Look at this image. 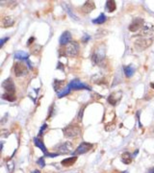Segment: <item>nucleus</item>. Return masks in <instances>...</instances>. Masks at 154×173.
Segmentation results:
<instances>
[{
  "instance_id": "11",
  "label": "nucleus",
  "mask_w": 154,
  "mask_h": 173,
  "mask_svg": "<svg viewBox=\"0 0 154 173\" xmlns=\"http://www.w3.org/2000/svg\"><path fill=\"white\" fill-rule=\"evenodd\" d=\"M95 8V2H93V1H87V2L84 3L83 6H82L81 11L83 12V13L89 14V13H91V12H92Z\"/></svg>"
},
{
  "instance_id": "4",
  "label": "nucleus",
  "mask_w": 154,
  "mask_h": 173,
  "mask_svg": "<svg viewBox=\"0 0 154 173\" xmlns=\"http://www.w3.org/2000/svg\"><path fill=\"white\" fill-rule=\"evenodd\" d=\"M153 32H154L153 25L150 24V23H147V24H144L141 30L139 31L138 36H140L141 37H152Z\"/></svg>"
},
{
  "instance_id": "29",
  "label": "nucleus",
  "mask_w": 154,
  "mask_h": 173,
  "mask_svg": "<svg viewBox=\"0 0 154 173\" xmlns=\"http://www.w3.org/2000/svg\"><path fill=\"white\" fill-rule=\"evenodd\" d=\"M46 128H47V125H46V124H44V125L42 126V129H41V132H40V134H42V133L44 132Z\"/></svg>"
},
{
  "instance_id": "9",
  "label": "nucleus",
  "mask_w": 154,
  "mask_h": 173,
  "mask_svg": "<svg viewBox=\"0 0 154 173\" xmlns=\"http://www.w3.org/2000/svg\"><path fill=\"white\" fill-rule=\"evenodd\" d=\"M57 149H58V151L60 153H62V154H67V153L72 152L73 145H72V143L70 142V141H65V142L57 146Z\"/></svg>"
},
{
  "instance_id": "1",
  "label": "nucleus",
  "mask_w": 154,
  "mask_h": 173,
  "mask_svg": "<svg viewBox=\"0 0 154 173\" xmlns=\"http://www.w3.org/2000/svg\"><path fill=\"white\" fill-rule=\"evenodd\" d=\"M153 42V37H140L135 42V47L140 51H144V49L148 48L152 44Z\"/></svg>"
},
{
  "instance_id": "6",
  "label": "nucleus",
  "mask_w": 154,
  "mask_h": 173,
  "mask_svg": "<svg viewBox=\"0 0 154 173\" xmlns=\"http://www.w3.org/2000/svg\"><path fill=\"white\" fill-rule=\"evenodd\" d=\"M144 25V19H142V18H135L132 22L130 23V25H129V27H128V29H129V31H131V32H137V31L141 30Z\"/></svg>"
},
{
  "instance_id": "20",
  "label": "nucleus",
  "mask_w": 154,
  "mask_h": 173,
  "mask_svg": "<svg viewBox=\"0 0 154 173\" xmlns=\"http://www.w3.org/2000/svg\"><path fill=\"white\" fill-rule=\"evenodd\" d=\"M106 16H105L104 14H100V16L98 17H96L93 20V23H95V24H102V23H104L106 21Z\"/></svg>"
},
{
  "instance_id": "23",
  "label": "nucleus",
  "mask_w": 154,
  "mask_h": 173,
  "mask_svg": "<svg viewBox=\"0 0 154 173\" xmlns=\"http://www.w3.org/2000/svg\"><path fill=\"white\" fill-rule=\"evenodd\" d=\"M108 102H109L111 105H113V106L116 105L117 102H118V100L116 99V94L115 93H112L109 97H108Z\"/></svg>"
},
{
  "instance_id": "30",
  "label": "nucleus",
  "mask_w": 154,
  "mask_h": 173,
  "mask_svg": "<svg viewBox=\"0 0 154 173\" xmlns=\"http://www.w3.org/2000/svg\"><path fill=\"white\" fill-rule=\"evenodd\" d=\"M34 40H35V39H34V37H31V39H30L29 40H28V45H29L30 43H32V42H33Z\"/></svg>"
},
{
  "instance_id": "21",
  "label": "nucleus",
  "mask_w": 154,
  "mask_h": 173,
  "mask_svg": "<svg viewBox=\"0 0 154 173\" xmlns=\"http://www.w3.org/2000/svg\"><path fill=\"white\" fill-rule=\"evenodd\" d=\"M2 98L5 100H8V101H15L16 100V95L15 93H10V92H5V93L2 95Z\"/></svg>"
},
{
  "instance_id": "3",
  "label": "nucleus",
  "mask_w": 154,
  "mask_h": 173,
  "mask_svg": "<svg viewBox=\"0 0 154 173\" xmlns=\"http://www.w3.org/2000/svg\"><path fill=\"white\" fill-rule=\"evenodd\" d=\"M79 52V45L75 42H70L67 43L65 49V53L68 57H75Z\"/></svg>"
},
{
  "instance_id": "12",
  "label": "nucleus",
  "mask_w": 154,
  "mask_h": 173,
  "mask_svg": "<svg viewBox=\"0 0 154 173\" xmlns=\"http://www.w3.org/2000/svg\"><path fill=\"white\" fill-rule=\"evenodd\" d=\"M15 23V18L13 16H5L1 20V26L3 28H8L14 25Z\"/></svg>"
},
{
  "instance_id": "32",
  "label": "nucleus",
  "mask_w": 154,
  "mask_h": 173,
  "mask_svg": "<svg viewBox=\"0 0 154 173\" xmlns=\"http://www.w3.org/2000/svg\"><path fill=\"white\" fill-rule=\"evenodd\" d=\"M148 173H154V168H151L150 170H149V172Z\"/></svg>"
},
{
  "instance_id": "10",
  "label": "nucleus",
  "mask_w": 154,
  "mask_h": 173,
  "mask_svg": "<svg viewBox=\"0 0 154 173\" xmlns=\"http://www.w3.org/2000/svg\"><path fill=\"white\" fill-rule=\"evenodd\" d=\"M2 86L3 89H5L6 92H10V93H15L16 92V86H15V84H14L13 80L11 78H8L3 82L2 84Z\"/></svg>"
},
{
  "instance_id": "17",
  "label": "nucleus",
  "mask_w": 154,
  "mask_h": 173,
  "mask_svg": "<svg viewBox=\"0 0 154 173\" xmlns=\"http://www.w3.org/2000/svg\"><path fill=\"white\" fill-rule=\"evenodd\" d=\"M124 69V73L126 75V77H132L133 74H134V71H135V68L133 67L132 65H126L123 67Z\"/></svg>"
},
{
  "instance_id": "34",
  "label": "nucleus",
  "mask_w": 154,
  "mask_h": 173,
  "mask_svg": "<svg viewBox=\"0 0 154 173\" xmlns=\"http://www.w3.org/2000/svg\"><path fill=\"white\" fill-rule=\"evenodd\" d=\"M151 86H152V88H154V84H151V85H150Z\"/></svg>"
},
{
  "instance_id": "15",
  "label": "nucleus",
  "mask_w": 154,
  "mask_h": 173,
  "mask_svg": "<svg viewBox=\"0 0 154 173\" xmlns=\"http://www.w3.org/2000/svg\"><path fill=\"white\" fill-rule=\"evenodd\" d=\"M34 143H35V145L37 147H39V148L41 149L45 155L47 154V149H46V147L44 146V142H42V140H40L38 138H34Z\"/></svg>"
},
{
  "instance_id": "8",
  "label": "nucleus",
  "mask_w": 154,
  "mask_h": 173,
  "mask_svg": "<svg viewBox=\"0 0 154 173\" xmlns=\"http://www.w3.org/2000/svg\"><path fill=\"white\" fill-rule=\"evenodd\" d=\"M14 71H15L16 76H23L27 73V67L24 63H16L15 67H14Z\"/></svg>"
},
{
  "instance_id": "7",
  "label": "nucleus",
  "mask_w": 154,
  "mask_h": 173,
  "mask_svg": "<svg viewBox=\"0 0 154 173\" xmlns=\"http://www.w3.org/2000/svg\"><path fill=\"white\" fill-rule=\"evenodd\" d=\"M67 88L70 89H91L86 84L80 82L79 80H72L68 84Z\"/></svg>"
},
{
  "instance_id": "31",
  "label": "nucleus",
  "mask_w": 154,
  "mask_h": 173,
  "mask_svg": "<svg viewBox=\"0 0 154 173\" xmlns=\"http://www.w3.org/2000/svg\"><path fill=\"white\" fill-rule=\"evenodd\" d=\"M89 40V36H86V37H83V42H87V40Z\"/></svg>"
},
{
  "instance_id": "18",
  "label": "nucleus",
  "mask_w": 154,
  "mask_h": 173,
  "mask_svg": "<svg viewBox=\"0 0 154 173\" xmlns=\"http://www.w3.org/2000/svg\"><path fill=\"white\" fill-rule=\"evenodd\" d=\"M28 57H29V55L24 51H18V52H16L15 55V58L18 60H27Z\"/></svg>"
},
{
  "instance_id": "2",
  "label": "nucleus",
  "mask_w": 154,
  "mask_h": 173,
  "mask_svg": "<svg viewBox=\"0 0 154 173\" xmlns=\"http://www.w3.org/2000/svg\"><path fill=\"white\" fill-rule=\"evenodd\" d=\"M63 133L67 138H75L81 134V129L78 125H68L63 130Z\"/></svg>"
},
{
  "instance_id": "22",
  "label": "nucleus",
  "mask_w": 154,
  "mask_h": 173,
  "mask_svg": "<svg viewBox=\"0 0 154 173\" xmlns=\"http://www.w3.org/2000/svg\"><path fill=\"white\" fill-rule=\"evenodd\" d=\"M102 59H103V56H101V55L98 54V53L93 54V57H92L93 62V63H95V65H97V63H100L102 61Z\"/></svg>"
},
{
  "instance_id": "35",
  "label": "nucleus",
  "mask_w": 154,
  "mask_h": 173,
  "mask_svg": "<svg viewBox=\"0 0 154 173\" xmlns=\"http://www.w3.org/2000/svg\"><path fill=\"white\" fill-rule=\"evenodd\" d=\"M121 173H128V171H123V172H121Z\"/></svg>"
},
{
  "instance_id": "13",
  "label": "nucleus",
  "mask_w": 154,
  "mask_h": 173,
  "mask_svg": "<svg viewBox=\"0 0 154 173\" xmlns=\"http://www.w3.org/2000/svg\"><path fill=\"white\" fill-rule=\"evenodd\" d=\"M71 40V34L70 32L68 31H65L64 33L62 34L61 37H60V43H61L62 45H65V44H67V43H70Z\"/></svg>"
},
{
  "instance_id": "14",
  "label": "nucleus",
  "mask_w": 154,
  "mask_h": 173,
  "mask_svg": "<svg viewBox=\"0 0 154 173\" xmlns=\"http://www.w3.org/2000/svg\"><path fill=\"white\" fill-rule=\"evenodd\" d=\"M76 161H77V157H76V156H73V157L67 158V159H65V160H63L61 161V164L63 166H65V167L71 166H73V164L75 163Z\"/></svg>"
},
{
  "instance_id": "33",
  "label": "nucleus",
  "mask_w": 154,
  "mask_h": 173,
  "mask_svg": "<svg viewBox=\"0 0 154 173\" xmlns=\"http://www.w3.org/2000/svg\"><path fill=\"white\" fill-rule=\"evenodd\" d=\"M31 173H41V172H40L39 170H34V171H33V172H31Z\"/></svg>"
},
{
  "instance_id": "28",
  "label": "nucleus",
  "mask_w": 154,
  "mask_h": 173,
  "mask_svg": "<svg viewBox=\"0 0 154 173\" xmlns=\"http://www.w3.org/2000/svg\"><path fill=\"white\" fill-rule=\"evenodd\" d=\"M9 40V37H4V39H2L1 40H0V47H2V46H3V44L5 43V42H6V40Z\"/></svg>"
},
{
  "instance_id": "25",
  "label": "nucleus",
  "mask_w": 154,
  "mask_h": 173,
  "mask_svg": "<svg viewBox=\"0 0 154 173\" xmlns=\"http://www.w3.org/2000/svg\"><path fill=\"white\" fill-rule=\"evenodd\" d=\"M63 83H64V81H58V80H55V81H54V89H55L56 91H58L59 88H60V85H62Z\"/></svg>"
},
{
  "instance_id": "5",
  "label": "nucleus",
  "mask_w": 154,
  "mask_h": 173,
  "mask_svg": "<svg viewBox=\"0 0 154 173\" xmlns=\"http://www.w3.org/2000/svg\"><path fill=\"white\" fill-rule=\"evenodd\" d=\"M93 144L90 142H82L80 145L77 147V149L75 151H73V154L74 155L85 154V153H87L88 151H90V150L93 148Z\"/></svg>"
},
{
  "instance_id": "26",
  "label": "nucleus",
  "mask_w": 154,
  "mask_h": 173,
  "mask_svg": "<svg viewBox=\"0 0 154 173\" xmlns=\"http://www.w3.org/2000/svg\"><path fill=\"white\" fill-rule=\"evenodd\" d=\"M37 163L39 164L41 167H44L45 166V163H44V158H40L38 161H37Z\"/></svg>"
},
{
  "instance_id": "24",
  "label": "nucleus",
  "mask_w": 154,
  "mask_h": 173,
  "mask_svg": "<svg viewBox=\"0 0 154 173\" xmlns=\"http://www.w3.org/2000/svg\"><path fill=\"white\" fill-rule=\"evenodd\" d=\"M70 89H68V88H67V89H65L64 91H62L61 92H58V97H59V98L64 97L65 95H67V94L70 93Z\"/></svg>"
},
{
  "instance_id": "27",
  "label": "nucleus",
  "mask_w": 154,
  "mask_h": 173,
  "mask_svg": "<svg viewBox=\"0 0 154 173\" xmlns=\"http://www.w3.org/2000/svg\"><path fill=\"white\" fill-rule=\"evenodd\" d=\"M59 154L58 153H47L46 154V156L47 157H49V158H54V157H57Z\"/></svg>"
},
{
  "instance_id": "19",
  "label": "nucleus",
  "mask_w": 154,
  "mask_h": 173,
  "mask_svg": "<svg viewBox=\"0 0 154 173\" xmlns=\"http://www.w3.org/2000/svg\"><path fill=\"white\" fill-rule=\"evenodd\" d=\"M116 7H117L116 2L113 1V0H109V1L106 2V9L110 13H113V12L116 10Z\"/></svg>"
},
{
  "instance_id": "16",
  "label": "nucleus",
  "mask_w": 154,
  "mask_h": 173,
  "mask_svg": "<svg viewBox=\"0 0 154 173\" xmlns=\"http://www.w3.org/2000/svg\"><path fill=\"white\" fill-rule=\"evenodd\" d=\"M121 161L125 164H129L132 161V156H131L130 153L125 152L121 155Z\"/></svg>"
}]
</instances>
